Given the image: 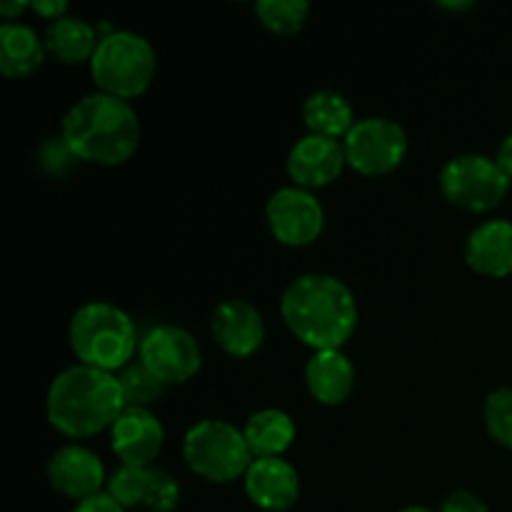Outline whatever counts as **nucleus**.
Instances as JSON below:
<instances>
[{"label": "nucleus", "mask_w": 512, "mask_h": 512, "mask_svg": "<svg viewBox=\"0 0 512 512\" xmlns=\"http://www.w3.org/2000/svg\"><path fill=\"white\" fill-rule=\"evenodd\" d=\"M348 163L345 148L335 138L325 135H303L295 140L288 153V173L300 188H320L333 183Z\"/></svg>", "instance_id": "12"}, {"label": "nucleus", "mask_w": 512, "mask_h": 512, "mask_svg": "<svg viewBox=\"0 0 512 512\" xmlns=\"http://www.w3.org/2000/svg\"><path fill=\"white\" fill-rule=\"evenodd\" d=\"M345 158L358 173L385 175L400 165L408 153V135L390 118L355 120L343 140Z\"/></svg>", "instance_id": "8"}, {"label": "nucleus", "mask_w": 512, "mask_h": 512, "mask_svg": "<svg viewBox=\"0 0 512 512\" xmlns=\"http://www.w3.org/2000/svg\"><path fill=\"white\" fill-rule=\"evenodd\" d=\"M25 8H30V3H25V0H3L0 3V15L5 20H13V15H20Z\"/></svg>", "instance_id": "30"}, {"label": "nucleus", "mask_w": 512, "mask_h": 512, "mask_svg": "<svg viewBox=\"0 0 512 512\" xmlns=\"http://www.w3.org/2000/svg\"><path fill=\"white\" fill-rule=\"evenodd\" d=\"M268 225L275 238L285 245H308L320 235L325 223V213L320 200L310 190L300 188H280L270 195Z\"/></svg>", "instance_id": "10"}, {"label": "nucleus", "mask_w": 512, "mask_h": 512, "mask_svg": "<svg viewBox=\"0 0 512 512\" xmlns=\"http://www.w3.org/2000/svg\"><path fill=\"white\" fill-rule=\"evenodd\" d=\"M60 138L75 158L118 165L125 163L138 148L140 120L128 100L98 90L70 105Z\"/></svg>", "instance_id": "2"}, {"label": "nucleus", "mask_w": 512, "mask_h": 512, "mask_svg": "<svg viewBox=\"0 0 512 512\" xmlns=\"http://www.w3.org/2000/svg\"><path fill=\"white\" fill-rule=\"evenodd\" d=\"M255 13L263 20L265 28L288 35L303 28L310 13V3L308 0H258Z\"/></svg>", "instance_id": "24"}, {"label": "nucleus", "mask_w": 512, "mask_h": 512, "mask_svg": "<svg viewBox=\"0 0 512 512\" xmlns=\"http://www.w3.org/2000/svg\"><path fill=\"white\" fill-rule=\"evenodd\" d=\"M43 40L30 25L5 20L0 25V70L5 78H25L43 65Z\"/></svg>", "instance_id": "19"}, {"label": "nucleus", "mask_w": 512, "mask_h": 512, "mask_svg": "<svg viewBox=\"0 0 512 512\" xmlns=\"http://www.w3.org/2000/svg\"><path fill=\"white\" fill-rule=\"evenodd\" d=\"M108 493L123 508H150L155 512H173L180 500L175 478L153 465H123L108 480Z\"/></svg>", "instance_id": "11"}, {"label": "nucleus", "mask_w": 512, "mask_h": 512, "mask_svg": "<svg viewBox=\"0 0 512 512\" xmlns=\"http://www.w3.org/2000/svg\"><path fill=\"white\" fill-rule=\"evenodd\" d=\"M73 512H125V508L110 493H98L88 500H80Z\"/></svg>", "instance_id": "27"}, {"label": "nucleus", "mask_w": 512, "mask_h": 512, "mask_svg": "<svg viewBox=\"0 0 512 512\" xmlns=\"http://www.w3.org/2000/svg\"><path fill=\"white\" fill-rule=\"evenodd\" d=\"M245 493L258 508L283 512L298 500V470L283 458H255L245 473Z\"/></svg>", "instance_id": "16"}, {"label": "nucleus", "mask_w": 512, "mask_h": 512, "mask_svg": "<svg viewBox=\"0 0 512 512\" xmlns=\"http://www.w3.org/2000/svg\"><path fill=\"white\" fill-rule=\"evenodd\" d=\"M48 480L58 493L73 500H88L103 493L105 468L98 455L80 445H63L48 460Z\"/></svg>", "instance_id": "13"}, {"label": "nucleus", "mask_w": 512, "mask_h": 512, "mask_svg": "<svg viewBox=\"0 0 512 512\" xmlns=\"http://www.w3.org/2000/svg\"><path fill=\"white\" fill-rule=\"evenodd\" d=\"M48 420L70 438H88L113 428L125 410L118 378L93 365H73L55 375L48 388Z\"/></svg>", "instance_id": "3"}, {"label": "nucleus", "mask_w": 512, "mask_h": 512, "mask_svg": "<svg viewBox=\"0 0 512 512\" xmlns=\"http://www.w3.org/2000/svg\"><path fill=\"white\" fill-rule=\"evenodd\" d=\"M98 33L93 25L78 15H63V18L50 20L45 28V45L58 55L63 63H80L85 58H93L98 48Z\"/></svg>", "instance_id": "22"}, {"label": "nucleus", "mask_w": 512, "mask_h": 512, "mask_svg": "<svg viewBox=\"0 0 512 512\" xmlns=\"http://www.w3.org/2000/svg\"><path fill=\"white\" fill-rule=\"evenodd\" d=\"M303 118L315 135H325V138L348 135L355 125L348 98L330 88L315 90L313 95H308L303 105Z\"/></svg>", "instance_id": "21"}, {"label": "nucleus", "mask_w": 512, "mask_h": 512, "mask_svg": "<svg viewBox=\"0 0 512 512\" xmlns=\"http://www.w3.org/2000/svg\"><path fill=\"white\" fill-rule=\"evenodd\" d=\"M440 190L450 203L473 213H483L495 208L508 195L510 178L498 160L480 153H463L443 165Z\"/></svg>", "instance_id": "7"}, {"label": "nucleus", "mask_w": 512, "mask_h": 512, "mask_svg": "<svg viewBox=\"0 0 512 512\" xmlns=\"http://www.w3.org/2000/svg\"><path fill=\"white\" fill-rule=\"evenodd\" d=\"M400 512H435V510L423 508V505H410V508H403Z\"/></svg>", "instance_id": "31"}, {"label": "nucleus", "mask_w": 512, "mask_h": 512, "mask_svg": "<svg viewBox=\"0 0 512 512\" xmlns=\"http://www.w3.org/2000/svg\"><path fill=\"white\" fill-rule=\"evenodd\" d=\"M70 345L83 365L100 370H123L133 358L138 333L125 310L118 305L93 300L75 310L70 320Z\"/></svg>", "instance_id": "4"}, {"label": "nucleus", "mask_w": 512, "mask_h": 512, "mask_svg": "<svg viewBox=\"0 0 512 512\" xmlns=\"http://www.w3.org/2000/svg\"><path fill=\"white\" fill-rule=\"evenodd\" d=\"M288 328L315 350H335L353 335L358 305L343 280L305 273L285 288L280 300Z\"/></svg>", "instance_id": "1"}, {"label": "nucleus", "mask_w": 512, "mask_h": 512, "mask_svg": "<svg viewBox=\"0 0 512 512\" xmlns=\"http://www.w3.org/2000/svg\"><path fill=\"white\" fill-rule=\"evenodd\" d=\"M305 383L315 400L325 405H338L348 400L355 385V368L340 348L315 350L305 365Z\"/></svg>", "instance_id": "18"}, {"label": "nucleus", "mask_w": 512, "mask_h": 512, "mask_svg": "<svg viewBox=\"0 0 512 512\" xmlns=\"http://www.w3.org/2000/svg\"><path fill=\"white\" fill-rule=\"evenodd\" d=\"M495 160H498L500 168H503L505 175H508V178L512 180V133L503 140V143H500L498 158H495Z\"/></svg>", "instance_id": "29"}, {"label": "nucleus", "mask_w": 512, "mask_h": 512, "mask_svg": "<svg viewBox=\"0 0 512 512\" xmlns=\"http://www.w3.org/2000/svg\"><path fill=\"white\" fill-rule=\"evenodd\" d=\"M465 260L480 275H512V220L495 218L478 225L465 240Z\"/></svg>", "instance_id": "17"}, {"label": "nucleus", "mask_w": 512, "mask_h": 512, "mask_svg": "<svg viewBox=\"0 0 512 512\" xmlns=\"http://www.w3.org/2000/svg\"><path fill=\"white\" fill-rule=\"evenodd\" d=\"M183 458L190 470L213 483H230L248 473L253 463L245 433L228 420H200L185 433Z\"/></svg>", "instance_id": "6"}, {"label": "nucleus", "mask_w": 512, "mask_h": 512, "mask_svg": "<svg viewBox=\"0 0 512 512\" xmlns=\"http://www.w3.org/2000/svg\"><path fill=\"white\" fill-rule=\"evenodd\" d=\"M90 70L103 93L115 98H135L155 75V50L150 40L133 30H110L90 58Z\"/></svg>", "instance_id": "5"}, {"label": "nucleus", "mask_w": 512, "mask_h": 512, "mask_svg": "<svg viewBox=\"0 0 512 512\" xmlns=\"http://www.w3.org/2000/svg\"><path fill=\"white\" fill-rule=\"evenodd\" d=\"M120 390H123L125 408H148L160 403L165 393L163 380L155 378L143 363H128L118 375Z\"/></svg>", "instance_id": "23"}, {"label": "nucleus", "mask_w": 512, "mask_h": 512, "mask_svg": "<svg viewBox=\"0 0 512 512\" xmlns=\"http://www.w3.org/2000/svg\"><path fill=\"white\" fill-rule=\"evenodd\" d=\"M253 458H280L295 438V423L285 410L265 408L248 418L243 428Z\"/></svg>", "instance_id": "20"}, {"label": "nucleus", "mask_w": 512, "mask_h": 512, "mask_svg": "<svg viewBox=\"0 0 512 512\" xmlns=\"http://www.w3.org/2000/svg\"><path fill=\"white\" fill-rule=\"evenodd\" d=\"M30 8H33L35 13L43 15V18L55 20V18H63V13L68 10V3H65V0H33Z\"/></svg>", "instance_id": "28"}, {"label": "nucleus", "mask_w": 512, "mask_h": 512, "mask_svg": "<svg viewBox=\"0 0 512 512\" xmlns=\"http://www.w3.org/2000/svg\"><path fill=\"white\" fill-rule=\"evenodd\" d=\"M440 512H490L488 505L470 490H455L443 500Z\"/></svg>", "instance_id": "26"}, {"label": "nucleus", "mask_w": 512, "mask_h": 512, "mask_svg": "<svg viewBox=\"0 0 512 512\" xmlns=\"http://www.w3.org/2000/svg\"><path fill=\"white\" fill-rule=\"evenodd\" d=\"M163 425L148 408H125L110 428L113 450L123 465H150L163 448Z\"/></svg>", "instance_id": "15"}, {"label": "nucleus", "mask_w": 512, "mask_h": 512, "mask_svg": "<svg viewBox=\"0 0 512 512\" xmlns=\"http://www.w3.org/2000/svg\"><path fill=\"white\" fill-rule=\"evenodd\" d=\"M140 363L165 385L185 383L200 370L203 355L193 335L180 325H155L140 340Z\"/></svg>", "instance_id": "9"}, {"label": "nucleus", "mask_w": 512, "mask_h": 512, "mask_svg": "<svg viewBox=\"0 0 512 512\" xmlns=\"http://www.w3.org/2000/svg\"><path fill=\"white\" fill-rule=\"evenodd\" d=\"M485 428L505 448H512V388H498L488 395L483 408Z\"/></svg>", "instance_id": "25"}, {"label": "nucleus", "mask_w": 512, "mask_h": 512, "mask_svg": "<svg viewBox=\"0 0 512 512\" xmlns=\"http://www.w3.org/2000/svg\"><path fill=\"white\" fill-rule=\"evenodd\" d=\"M215 340L220 348L238 358H248L263 345L265 323L260 310L253 303L240 298H228L213 310L210 320Z\"/></svg>", "instance_id": "14"}]
</instances>
